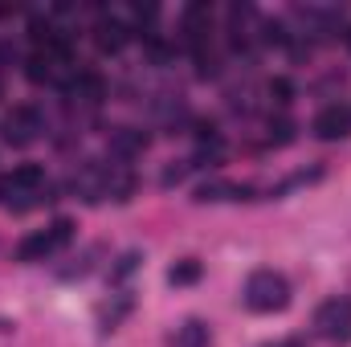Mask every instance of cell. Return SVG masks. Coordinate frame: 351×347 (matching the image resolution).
<instances>
[{"mask_svg": "<svg viewBox=\"0 0 351 347\" xmlns=\"http://www.w3.org/2000/svg\"><path fill=\"white\" fill-rule=\"evenodd\" d=\"M241 302H245L254 315H274V311H286V307H290V282H286L278 270H254V274L245 278Z\"/></svg>", "mask_w": 351, "mask_h": 347, "instance_id": "cell-1", "label": "cell"}, {"mask_svg": "<svg viewBox=\"0 0 351 347\" xmlns=\"http://www.w3.org/2000/svg\"><path fill=\"white\" fill-rule=\"evenodd\" d=\"M70 241H74V221L62 217V221H53V225L29 233V237L16 246V261H49V258H58Z\"/></svg>", "mask_w": 351, "mask_h": 347, "instance_id": "cell-2", "label": "cell"}, {"mask_svg": "<svg viewBox=\"0 0 351 347\" xmlns=\"http://www.w3.org/2000/svg\"><path fill=\"white\" fill-rule=\"evenodd\" d=\"M315 331L335 347L351 344V294H335L315 311Z\"/></svg>", "mask_w": 351, "mask_h": 347, "instance_id": "cell-3", "label": "cell"}, {"mask_svg": "<svg viewBox=\"0 0 351 347\" xmlns=\"http://www.w3.org/2000/svg\"><path fill=\"white\" fill-rule=\"evenodd\" d=\"M45 135V119L37 106H12L4 119H0V139L8 147H29Z\"/></svg>", "mask_w": 351, "mask_h": 347, "instance_id": "cell-4", "label": "cell"}, {"mask_svg": "<svg viewBox=\"0 0 351 347\" xmlns=\"http://www.w3.org/2000/svg\"><path fill=\"white\" fill-rule=\"evenodd\" d=\"M311 131H315V139H323V143H335V139H348V135H351V110H348V106H339V102H331V106H323V110L315 115V123H311Z\"/></svg>", "mask_w": 351, "mask_h": 347, "instance_id": "cell-5", "label": "cell"}, {"mask_svg": "<svg viewBox=\"0 0 351 347\" xmlns=\"http://www.w3.org/2000/svg\"><path fill=\"white\" fill-rule=\"evenodd\" d=\"M254 188L237 184V180H204L196 188V204H221V200H250Z\"/></svg>", "mask_w": 351, "mask_h": 347, "instance_id": "cell-6", "label": "cell"}, {"mask_svg": "<svg viewBox=\"0 0 351 347\" xmlns=\"http://www.w3.org/2000/svg\"><path fill=\"white\" fill-rule=\"evenodd\" d=\"M131 25H123L119 16H98V25H94V41H98V49L102 53H119L127 41H131Z\"/></svg>", "mask_w": 351, "mask_h": 347, "instance_id": "cell-7", "label": "cell"}, {"mask_svg": "<svg viewBox=\"0 0 351 347\" xmlns=\"http://www.w3.org/2000/svg\"><path fill=\"white\" fill-rule=\"evenodd\" d=\"M66 90H70L74 98H82L86 106H98V102L106 98V82H102L94 70H74V78L66 82Z\"/></svg>", "mask_w": 351, "mask_h": 347, "instance_id": "cell-8", "label": "cell"}, {"mask_svg": "<svg viewBox=\"0 0 351 347\" xmlns=\"http://www.w3.org/2000/svg\"><path fill=\"white\" fill-rule=\"evenodd\" d=\"M143 147H147V135H143V131H135V127H119V131L110 135V152H114V156H123V160L139 156Z\"/></svg>", "mask_w": 351, "mask_h": 347, "instance_id": "cell-9", "label": "cell"}, {"mask_svg": "<svg viewBox=\"0 0 351 347\" xmlns=\"http://www.w3.org/2000/svg\"><path fill=\"white\" fill-rule=\"evenodd\" d=\"M172 347H213V331H208V323H204V319H188V323L176 331Z\"/></svg>", "mask_w": 351, "mask_h": 347, "instance_id": "cell-10", "label": "cell"}, {"mask_svg": "<svg viewBox=\"0 0 351 347\" xmlns=\"http://www.w3.org/2000/svg\"><path fill=\"white\" fill-rule=\"evenodd\" d=\"M127 311H131V294H127V290H119V294H114V302H106V307L98 311V327H102V335H106V331H114V327L127 319Z\"/></svg>", "mask_w": 351, "mask_h": 347, "instance_id": "cell-11", "label": "cell"}, {"mask_svg": "<svg viewBox=\"0 0 351 347\" xmlns=\"http://www.w3.org/2000/svg\"><path fill=\"white\" fill-rule=\"evenodd\" d=\"M168 282H172V286H196V282H200V261L180 258L172 270H168Z\"/></svg>", "mask_w": 351, "mask_h": 347, "instance_id": "cell-12", "label": "cell"}, {"mask_svg": "<svg viewBox=\"0 0 351 347\" xmlns=\"http://www.w3.org/2000/svg\"><path fill=\"white\" fill-rule=\"evenodd\" d=\"M319 176H323L319 168H311V172H294L290 180H282L278 188H269V196H282V192H290V188H302V184H315Z\"/></svg>", "mask_w": 351, "mask_h": 347, "instance_id": "cell-13", "label": "cell"}, {"mask_svg": "<svg viewBox=\"0 0 351 347\" xmlns=\"http://www.w3.org/2000/svg\"><path fill=\"white\" fill-rule=\"evenodd\" d=\"M269 98H274V102H278V106H290V102H294V86H290V82H286V78H269Z\"/></svg>", "mask_w": 351, "mask_h": 347, "instance_id": "cell-14", "label": "cell"}, {"mask_svg": "<svg viewBox=\"0 0 351 347\" xmlns=\"http://www.w3.org/2000/svg\"><path fill=\"white\" fill-rule=\"evenodd\" d=\"M135 270H139V254L131 250V254H123V258H119V265L110 270V282H123V278H131Z\"/></svg>", "mask_w": 351, "mask_h": 347, "instance_id": "cell-15", "label": "cell"}, {"mask_svg": "<svg viewBox=\"0 0 351 347\" xmlns=\"http://www.w3.org/2000/svg\"><path fill=\"white\" fill-rule=\"evenodd\" d=\"M290 139H294V123H290V119L269 123V143H290Z\"/></svg>", "mask_w": 351, "mask_h": 347, "instance_id": "cell-16", "label": "cell"}, {"mask_svg": "<svg viewBox=\"0 0 351 347\" xmlns=\"http://www.w3.org/2000/svg\"><path fill=\"white\" fill-rule=\"evenodd\" d=\"M274 347H306L302 339H282V344H274Z\"/></svg>", "mask_w": 351, "mask_h": 347, "instance_id": "cell-17", "label": "cell"}, {"mask_svg": "<svg viewBox=\"0 0 351 347\" xmlns=\"http://www.w3.org/2000/svg\"><path fill=\"white\" fill-rule=\"evenodd\" d=\"M348 45H351V29H348Z\"/></svg>", "mask_w": 351, "mask_h": 347, "instance_id": "cell-18", "label": "cell"}, {"mask_svg": "<svg viewBox=\"0 0 351 347\" xmlns=\"http://www.w3.org/2000/svg\"><path fill=\"white\" fill-rule=\"evenodd\" d=\"M269 347H274V344H269Z\"/></svg>", "mask_w": 351, "mask_h": 347, "instance_id": "cell-19", "label": "cell"}]
</instances>
